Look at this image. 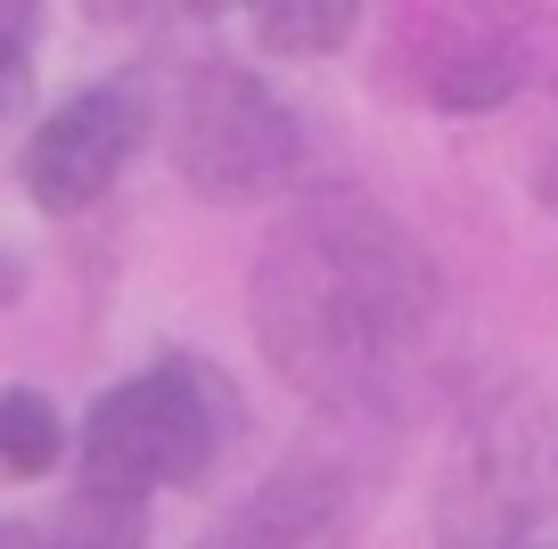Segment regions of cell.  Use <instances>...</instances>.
Here are the masks:
<instances>
[{
  "mask_svg": "<svg viewBox=\"0 0 558 549\" xmlns=\"http://www.w3.org/2000/svg\"><path fill=\"white\" fill-rule=\"evenodd\" d=\"M246 320L279 386L320 411H395L444 328V271L369 190H304L246 279Z\"/></svg>",
  "mask_w": 558,
  "mask_h": 549,
  "instance_id": "obj_1",
  "label": "cell"
},
{
  "mask_svg": "<svg viewBox=\"0 0 558 549\" xmlns=\"http://www.w3.org/2000/svg\"><path fill=\"white\" fill-rule=\"evenodd\" d=\"M239 435L246 411L222 369L197 353H165L107 386L83 411V427L66 435V451H74V484L157 500V492H197Z\"/></svg>",
  "mask_w": 558,
  "mask_h": 549,
  "instance_id": "obj_2",
  "label": "cell"
},
{
  "mask_svg": "<svg viewBox=\"0 0 558 549\" xmlns=\"http://www.w3.org/2000/svg\"><path fill=\"white\" fill-rule=\"evenodd\" d=\"M157 132L173 172L206 206H255L304 181V123L255 66L230 50H197L157 90Z\"/></svg>",
  "mask_w": 558,
  "mask_h": 549,
  "instance_id": "obj_3",
  "label": "cell"
},
{
  "mask_svg": "<svg viewBox=\"0 0 558 549\" xmlns=\"http://www.w3.org/2000/svg\"><path fill=\"white\" fill-rule=\"evenodd\" d=\"M558 509V411L542 386L509 378L476 394L436 476V533L452 549H518Z\"/></svg>",
  "mask_w": 558,
  "mask_h": 549,
  "instance_id": "obj_4",
  "label": "cell"
},
{
  "mask_svg": "<svg viewBox=\"0 0 558 549\" xmlns=\"http://www.w3.org/2000/svg\"><path fill=\"white\" fill-rule=\"evenodd\" d=\"M148 139H157V83L140 66H123V74H99V83L66 90V99L34 123V139H25V156H17V181L50 222H74V213H90L116 190L123 164H132Z\"/></svg>",
  "mask_w": 558,
  "mask_h": 549,
  "instance_id": "obj_5",
  "label": "cell"
},
{
  "mask_svg": "<svg viewBox=\"0 0 558 549\" xmlns=\"http://www.w3.org/2000/svg\"><path fill=\"white\" fill-rule=\"evenodd\" d=\"M345 516H353V467L329 451H296L214 533H197V549H337Z\"/></svg>",
  "mask_w": 558,
  "mask_h": 549,
  "instance_id": "obj_6",
  "label": "cell"
},
{
  "mask_svg": "<svg viewBox=\"0 0 558 549\" xmlns=\"http://www.w3.org/2000/svg\"><path fill=\"white\" fill-rule=\"evenodd\" d=\"M411 41H427L418 58V99L436 115H493L525 90L534 74V50H525L518 25H493V17H436V25H411Z\"/></svg>",
  "mask_w": 558,
  "mask_h": 549,
  "instance_id": "obj_7",
  "label": "cell"
},
{
  "mask_svg": "<svg viewBox=\"0 0 558 549\" xmlns=\"http://www.w3.org/2000/svg\"><path fill=\"white\" fill-rule=\"evenodd\" d=\"M246 34L263 58H337L362 34V0H263Z\"/></svg>",
  "mask_w": 558,
  "mask_h": 549,
  "instance_id": "obj_8",
  "label": "cell"
},
{
  "mask_svg": "<svg viewBox=\"0 0 558 549\" xmlns=\"http://www.w3.org/2000/svg\"><path fill=\"white\" fill-rule=\"evenodd\" d=\"M66 460V418L41 386H0V476L34 484Z\"/></svg>",
  "mask_w": 558,
  "mask_h": 549,
  "instance_id": "obj_9",
  "label": "cell"
},
{
  "mask_svg": "<svg viewBox=\"0 0 558 549\" xmlns=\"http://www.w3.org/2000/svg\"><path fill=\"white\" fill-rule=\"evenodd\" d=\"M41 549H148V500H123V492H90L74 484L66 516L41 533Z\"/></svg>",
  "mask_w": 558,
  "mask_h": 549,
  "instance_id": "obj_10",
  "label": "cell"
},
{
  "mask_svg": "<svg viewBox=\"0 0 558 549\" xmlns=\"http://www.w3.org/2000/svg\"><path fill=\"white\" fill-rule=\"evenodd\" d=\"M34 50H41V9H25V0H0V107L25 90V74H34Z\"/></svg>",
  "mask_w": 558,
  "mask_h": 549,
  "instance_id": "obj_11",
  "label": "cell"
},
{
  "mask_svg": "<svg viewBox=\"0 0 558 549\" xmlns=\"http://www.w3.org/2000/svg\"><path fill=\"white\" fill-rule=\"evenodd\" d=\"M17 295H25V255L0 246V304H17Z\"/></svg>",
  "mask_w": 558,
  "mask_h": 549,
  "instance_id": "obj_12",
  "label": "cell"
},
{
  "mask_svg": "<svg viewBox=\"0 0 558 549\" xmlns=\"http://www.w3.org/2000/svg\"><path fill=\"white\" fill-rule=\"evenodd\" d=\"M534 197H542V206L558 213V139H550V156H542V164H534Z\"/></svg>",
  "mask_w": 558,
  "mask_h": 549,
  "instance_id": "obj_13",
  "label": "cell"
},
{
  "mask_svg": "<svg viewBox=\"0 0 558 549\" xmlns=\"http://www.w3.org/2000/svg\"><path fill=\"white\" fill-rule=\"evenodd\" d=\"M0 549H41V525H17V516H0Z\"/></svg>",
  "mask_w": 558,
  "mask_h": 549,
  "instance_id": "obj_14",
  "label": "cell"
},
{
  "mask_svg": "<svg viewBox=\"0 0 558 549\" xmlns=\"http://www.w3.org/2000/svg\"><path fill=\"white\" fill-rule=\"evenodd\" d=\"M518 549H542V541H518Z\"/></svg>",
  "mask_w": 558,
  "mask_h": 549,
  "instance_id": "obj_15",
  "label": "cell"
}]
</instances>
